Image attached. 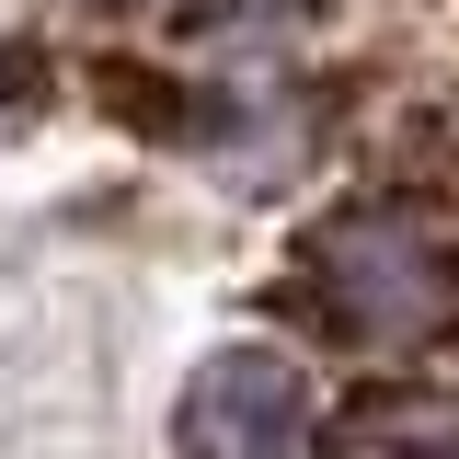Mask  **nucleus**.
<instances>
[{"instance_id":"obj_4","label":"nucleus","mask_w":459,"mask_h":459,"mask_svg":"<svg viewBox=\"0 0 459 459\" xmlns=\"http://www.w3.org/2000/svg\"><path fill=\"white\" fill-rule=\"evenodd\" d=\"M195 12H207V23H299L310 0H195Z\"/></svg>"},{"instance_id":"obj_1","label":"nucleus","mask_w":459,"mask_h":459,"mask_svg":"<svg viewBox=\"0 0 459 459\" xmlns=\"http://www.w3.org/2000/svg\"><path fill=\"white\" fill-rule=\"evenodd\" d=\"M310 310L356 356H425L459 322V253L402 207H344L310 241Z\"/></svg>"},{"instance_id":"obj_2","label":"nucleus","mask_w":459,"mask_h":459,"mask_svg":"<svg viewBox=\"0 0 459 459\" xmlns=\"http://www.w3.org/2000/svg\"><path fill=\"white\" fill-rule=\"evenodd\" d=\"M172 437H184V459H299L310 448V379L276 344H219L184 379Z\"/></svg>"},{"instance_id":"obj_5","label":"nucleus","mask_w":459,"mask_h":459,"mask_svg":"<svg viewBox=\"0 0 459 459\" xmlns=\"http://www.w3.org/2000/svg\"><path fill=\"white\" fill-rule=\"evenodd\" d=\"M92 12H126V0H92Z\"/></svg>"},{"instance_id":"obj_3","label":"nucleus","mask_w":459,"mask_h":459,"mask_svg":"<svg viewBox=\"0 0 459 459\" xmlns=\"http://www.w3.org/2000/svg\"><path fill=\"white\" fill-rule=\"evenodd\" d=\"M35 104H47V47L0 35V126H35Z\"/></svg>"}]
</instances>
